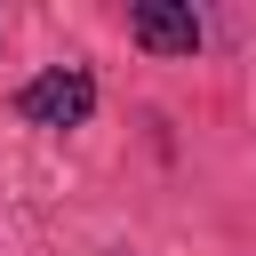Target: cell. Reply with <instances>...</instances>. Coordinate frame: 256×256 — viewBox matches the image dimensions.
Instances as JSON below:
<instances>
[{"label": "cell", "instance_id": "6da1fadb", "mask_svg": "<svg viewBox=\"0 0 256 256\" xmlns=\"http://www.w3.org/2000/svg\"><path fill=\"white\" fill-rule=\"evenodd\" d=\"M16 112H24L32 128H80V120L96 112V80H88L80 64H56V72H40V80H24V96H16Z\"/></svg>", "mask_w": 256, "mask_h": 256}, {"label": "cell", "instance_id": "7a4b0ae2", "mask_svg": "<svg viewBox=\"0 0 256 256\" xmlns=\"http://www.w3.org/2000/svg\"><path fill=\"white\" fill-rule=\"evenodd\" d=\"M128 32H136V48H152V56H192V48H200V16H192L184 0H136V8H128Z\"/></svg>", "mask_w": 256, "mask_h": 256}]
</instances>
